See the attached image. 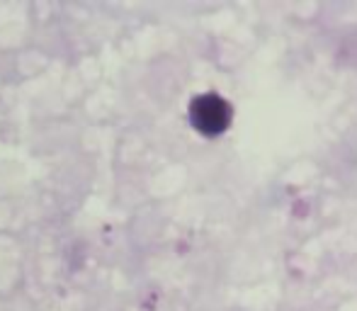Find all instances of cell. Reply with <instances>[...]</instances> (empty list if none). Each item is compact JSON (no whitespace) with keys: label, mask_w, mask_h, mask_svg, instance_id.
I'll use <instances>...</instances> for the list:
<instances>
[{"label":"cell","mask_w":357,"mask_h":311,"mask_svg":"<svg viewBox=\"0 0 357 311\" xmlns=\"http://www.w3.org/2000/svg\"><path fill=\"white\" fill-rule=\"evenodd\" d=\"M234 122V105L219 93H202L195 95L190 103V124L195 132L207 139H216L229 132Z\"/></svg>","instance_id":"cell-1"}]
</instances>
